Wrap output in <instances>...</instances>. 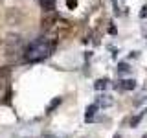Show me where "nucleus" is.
<instances>
[{"label":"nucleus","mask_w":147,"mask_h":138,"mask_svg":"<svg viewBox=\"0 0 147 138\" xmlns=\"http://www.w3.org/2000/svg\"><path fill=\"white\" fill-rule=\"evenodd\" d=\"M53 48H55V41L50 39L48 35H44V37H40V39L33 41L31 44H28V48L22 52V59H24L26 63L42 61V59H46L53 52Z\"/></svg>","instance_id":"f257e3e1"},{"label":"nucleus","mask_w":147,"mask_h":138,"mask_svg":"<svg viewBox=\"0 0 147 138\" xmlns=\"http://www.w3.org/2000/svg\"><path fill=\"white\" fill-rule=\"evenodd\" d=\"M9 74H11V70L9 68H0V89L2 87H6V81H7V77H9Z\"/></svg>","instance_id":"f03ea898"},{"label":"nucleus","mask_w":147,"mask_h":138,"mask_svg":"<svg viewBox=\"0 0 147 138\" xmlns=\"http://www.w3.org/2000/svg\"><path fill=\"white\" fill-rule=\"evenodd\" d=\"M96 103H98V107H110L112 105V98L110 96H99Z\"/></svg>","instance_id":"7ed1b4c3"},{"label":"nucleus","mask_w":147,"mask_h":138,"mask_svg":"<svg viewBox=\"0 0 147 138\" xmlns=\"http://www.w3.org/2000/svg\"><path fill=\"white\" fill-rule=\"evenodd\" d=\"M121 85H119V89H123V90H132L136 87V81L134 79H123V81H119Z\"/></svg>","instance_id":"20e7f679"},{"label":"nucleus","mask_w":147,"mask_h":138,"mask_svg":"<svg viewBox=\"0 0 147 138\" xmlns=\"http://www.w3.org/2000/svg\"><path fill=\"white\" fill-rule=\"evenodd\" d=\"M40 2V6H42L46 11H50V9H53V4H55V0H39Z\"/></svg>","instance_id":"39448f33"},{"label":"nucleus","mask_w":147,"mask_h":138,"mask_svg":"<svg viewBox=\"0 0 147 138\" xmlns=\"http://www.w3.org/2000/svg\"><path fill=\"white\" fill-rule=\"evenodd\" d=\"M96 90H103V89H107L109 87V81L107 79H99V81H96Z\"/></svg>","instance_id":"423d86ee"},{"label":"nucleus","mask_w":147,"mask_h":138,"mask_svg":"<svg viewBox=\"0 0 147 138\" xmlns=\"http://www.w3.org/2000/svg\"><path fill=\"white\" fill-rule=\"evenodd\" d=\"M96 110H98V103H94V105H90V107H88V109H86V120H88V122H90V120H92V114H94V112H96Z\"/></svg>","instance_id":"0eeeda50"},{"label":"nucleus","mask_w":147,"mask_h":138,"mask_svg":"<svg viewBox=\"0 0 147 138\" xmlns=\"http://www.w3.org/2000/svg\"><path fill=\"white\" fill-rule=\"evenodd\" d=\"M131 68H129V64L127 63H121L119 64V74H125V72H129Z\"/></svg>","instance_id":"6e6552de"},{"label":"nucleus","mask_w":147,"mask_h":138,"mask_svg":"<svg viewBox=\"0 0 147 138\" xmlns=\"http://www.w3.org/2000/svg\"><path fill=\"white\" fill-rule=\"evenodd\" d=\"M59 103H61V99H55V101H52V103H50V107H48V112H50V110H52V109L55 107V105H59Z\"/></svg>","instance_id":"1a4fd4ad"},{"label":"nucleus","mask_w":147,"mask_h":138,"mask_svg":"<svg viewBox=\"0 0 147 138\" xmlns=\"http://www.w3.org/2000/svg\"><path fill=\"white\" fill-rule=\"evenodd\" d=\"M76 4H77V0H68V7H70V9L76 7Z\"/></svg>","instance_id":"9d476101"},{"label":"nucleus","mask_w":147,"mask_h":138,"mask_svg":"<svg viewBox=\"0 0 147 138\" xmlns=\"http://www.w3.org/2000/svg\"><path fill=\"white\" fill-rule=\"evenodd\" d=\"M0 2H2V0H0Z\"/></svg>","instance_id":"9b49d317"}]
</instances>
